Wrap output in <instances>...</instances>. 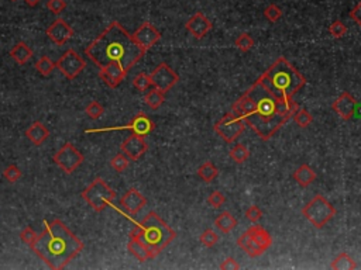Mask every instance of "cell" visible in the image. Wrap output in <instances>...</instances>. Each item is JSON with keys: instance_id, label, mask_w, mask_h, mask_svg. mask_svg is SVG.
Returning a JSON list of instances; mask_svg holds the SVG:
<instances>
[{"instance_id": "f1b7e54d", "label": "cell", "mask_w": 361, "mask_h": 270, "mask_svg": "<svg viewBox=\"0 0 361 270\" xmlns=\"http://www.w3.org/2000/svg\"><path fill=\"white\" fill-rule=\"evenodd\" d=\"M217 173H219V170H217V168H216L215 165L212 164L210 161H206V162L201 165L199 169H198V176L201 177L205 183L213 182L216 177H217Z\"/></svg>"}, {"instance_id": "74e56055", "label": "cell", "mask_w": 361, "mask_h": 270, "mask_svg": "<svg viewBox=\"0 0 361 270\" xmlns=\"http://www.w3.org/2000/svg\"><path fill=\"white\" fill-rule=\"evenodd\" d=\"M133 86L140 92H146L147 89L151 86V78H150V75L141 72L133 79Z\"/></svg>"}, {"instance_id": "8d00e7d4", "label": "cell", "mask_w": 361, "mask_h": 270, "mask_svg": "<svg viewBox=\"0 0 361 270\" xmlns=\"http://www.w3.org/2000/svg\"><path fill=\"white\" fill-rule=\"evenodd\" d=\"M128 164H130V159L121 152V153H117L116 157L112 158V161H110V166L113 168L116 172H123V170H126L127 168H128Z\"/></svg>"}, {"instance_id": "7a4b0ae2", "label": "cell", "mask_w": 361, "mask_h": 270, "mask_svg": "<svg viewBox=\"0 0 361 270\" xmlns=\"http://www.w3.org/2000/svg\"><path fill=\"white\" fill-rule=\"evenodd\" d=\"M44 225L30 248L50 269H63L83 251V242L61 220L44 221Z\"/></svg>"}, {"instance_id": "ac0fdd59", "label": "cell", "mask_w": 361, "mask_h": 270, "mask_svg": "<svg viewBox=\"0 0 361 270\" xmlns=\"http://www.w3.org/2000/svg\"><path fill=\"white\" fill-rule=\"evenodd\" d=\"M147 204V199L144 196L140 193L137 188H130L127 190L126 193L123 195V197L120 199V206L127 213L132 214V215H136L139 214L144 206Z\"/></svg>"}, {"instance_id": "7dc6e473", "label": "cell", "mask_w": 361, "mask_h": 270, "mask_svg": "<svg viewBox=\"0 0 361 270\" xmlns=\"http://www.w3.org/2000/svg\"><path fill=\"white\" fill-rule=\"evenodd\" d=\"M350 19L355 21V24H358V27L361 28V2L358 5H355V7L350 13Z\"/></svg>"}, {"instance_id": "c3c4849f", "label": "cell", "mask_w": 361, "mask_h": 270, "mask_svg": "<svg viewBox=\"0 0 361 270\" xmlns=\"http://www.w3.org/2000/svg\"><path fill=\"white\" fill-rule=\"evenodd\" d=\"M24 2L30 7H36V6H38L40 3H41V0H24Z\"/></svg>"}, {"instance_id": "8fae6325", "label": "cell", "mask_w": 361, "mask_h": 270, "mask_svg": "<svg viewBox=\"0 0 361 270\" xmlns=\"http://www.w3.org/2000/svg\"><path fill=\"white\" fill-rule=\"evenodd\" d=\"M155 128V124L152 123L150 117L144 113L136 114L134 117L127 126L123 127H112V128H101V130H86V134H97V132H106V131H117V130H130L133 134L137 135H147L150 134Z\"/></svg>"}, {"instance_id": "603a6c76", "label": "cell", "mask_w": 361, "mask_h": 270, "mask_svg": "<svg viewBox=\"0 0 361 270\" xmlns=\"http://www.w3.org/2000/svg\"><path fill=\"white\" fill-rule=\"evenodd\" d=\"M237 245L240 246L241 249L246 252L248 256H251V258L260 256V255H262L266 252L260 245H257L254 242L253 237L248 233H244L243 235H240V238L237 239Z\"/></svg>"}, {"instance_id": "e0dca14e", "label": "cell", "mask_w": 361, "mask_h": 270, "mask_svg": "<svg viewBox=\"0 0 361 270\" xmlns=\"http://www.w3.org/2000/svg\"><path fill=\"white\" fill-rule=\"evenodd\" d=\"M212 27H213L212 21L202 12L195 13L185 24V28L196 40H202L206 37V34L212 30Z\"/></svg>"}, {"instance_id": "ba28073f", "label": "cell", "mask_w": 361, "mask_h": 270, "mask_svg": "<svg viewBox=\"0 0 361 270\" xmlns=\"http://www.w3.org/2000/svg\"><path fill=\"white\" fill-rule=\"evenodd\" d=\"M57 68L68 81H74L75 78L82 73V70L86 68V62L74 48H68L63 52L61 58L58 59Z\"/></svg>"}, {"instance_id": "7402d4cb", "label": "cell", "mask_w": 361, "mask_h": 270, "mask_svg": "<svg viewBox=\"0 0 361 270\" xmlns=\"http://www.w3.org/2000/svg\"><path fill=\"white\" fill-rule=\"evenodd\" d=\"M254 110H255V101L247 92L243 94L232 107V113L237 117H240V119H244V117L254 113Z\"/></svg>"}, {"instance_id": "484cf974", "label": "cell", "mask_w": 361, "mask_h": 270, "mask_svg": "<svg viewBox=\"0 0 361 270\" xmlns=\"http://www.w3.org/2000/svg\"><path fill=\"white\" fill-rule=\"evenodd\" d=\"M247 233L253 237L254 242H255L257 245H260L264 251H267V249L271 246V244H273V238H271L270 233L267 231L264 226L254 225L248 229Z\"/></svg>"}, {"instance_id": "60d3db41", "label": "cell", "mask_w": 361, "mask_h": 270, "mask_svg": "<svg viewBox=\"0 0 361 270\" xmlns=\"http://www.w3.org/2000/svg\"><path fill=\"white\" fill-rule=\"evenodd\" d=\"M346 32H347V27L343 24L340 20H336L330 24L329 34L333 38H342Z\"/></svg>"}, {"instance_id": "d4e9b609", "label": "cell", "mask_w": 361, "mask_h": 270, "mask_svg": "<svg viewBox=\"0 0 361 270\" xmlns=\"http://www.w3.org/2000/svg\"><path fill=\"white\" fill-rule=\"evenodd\" d=\"M9 55L19 65H25L32 58V51L24 41H20L13 47L12 51L9 52Z\"/></svg>"}, {"instance_id": "f35d334b", "label": "cell", "mask_w": 361, "mask_h": 270, "mask_svg": "<svg viewBox=\"0 0 361 270\" xmlns=\"http://www.w3.org/2000/svg\"><path fill=\"white\" fill-rule=\"evenodd\" d=\"M3 176L9 183H16L21 177V170L16 165H9L6 169L3 170Z\"/></svg>"}, {"instance_id": "ffe728a7", "label": "cell", "mask_w": 361, "mask_h": 270, "mask_svg": "<svg viewBox=\"0 0 361 270\" xmlns=\"http://www.w3.org/2000/svg\"><path fill=\"white\" fill-rule=\"evenodd\" d=\"M127 249L140 262H147L150 259L155 258V255L143 244V241L132 233H130V239H128V244H127Z\"/></svg>"}, {"instance_id": "7bdbcfd3", "label": "cell", "mask_w": 361, "mask_h": 270, "mask_svg": "<svg viewBox=\"0 0 361 270\" xmlns=\"http://www.w3.org/2000/svg\"><path fill=\"white\" fill-rule=\"evenodd\" d=\"M36 238H37V234L34 233L31 226H25L24 229L20 233V239H21V242H24L25 245L31 246Z\"/></svg>"}, {"instance_id": "44dd1931", "label": "cell", "mask_w": 361, "mask_h": 270, "mask_svg": "<svg viewBox=\"0 0 361 270\" xmlns=\"http://www.w3.org/2000/svg\"><path fill=\"white\" fill-rule=\"evenodd\" d=\"M25 137H27V139L31 144L40 146V145H43L47 139L50 138V130L45 127L44 123L34 121L31 126L25 130Z\"/></svg>"}, {"instance_id": "2e32d148", "label": "cell", "mask_w": 361, "mask_h": 270, "mask_svg": "<svg viewBox=\"0 0 361 270\" xmlns=\"http://www.w3.org/2000/svg\"><path fill=\"white\" fill-rule=\"evenodd\" d=\"M97 75L103 82L108 85L109 88L116 89L126 79L127 72L123 69V66L119 62H112L102 66Z\"/></svg>"}, {"instance_id": "9c48e42d", "label": "cell", "mask_w": 361, "mask_h": 270, "mask_svg": "<svg viewBox=\"0 0 361 270\" xmlns=\"http://www.w3.org/2000/svg\"><path fill=\"white\" fill-rule=\"evenodd\" d=\"M246 123L244 120L237 117L233 113H227L220 121L215 124L216 134L226 142H233L244 132Z\"/></svg>"}, {"instance_id": "52a82bcc", "label": "cell", "mask_w": 361, "mask_h": 270, "mask_svg": "<svg viewBox=\"0 0 361 270\" xmlns=\"http://www.w3.org/2000/svg\"><path fill=\"white\" fill-rule=\"evenodd\" d=\"M81 197L88 203L95 211L101 213L105 208L110 206V203L114 200L116 193L113 188L109 187V184L101 177H96L93 182L81 193Z\"/></svg>"}, {"instance_id": "b9f144b4", "label": "cell", "mask_w": 361, "mask_h": 270, "mask_svg": "<svg viewBox=\"0 0 361 270\" xmlns=\"http://www.w3.org/2000/svg\"><path fill=\"white\" fill-rule=\"evenodd\" d=\"M65 7H67V2L65 0H48L47 2V9L52 14H55V16L61 14L65 10Z\"/></svg>"}, {"instance_id": "5b68a950", "label": "cell", "mask_w": 361, "mask_h": 270, "mask_svg": "<svg viewBox=\"0 0 361 270\" xmlns=\"http://www.w3.org/2000/svg\"><path fill=\"white\" fill-rule=\"evenodd\" d=\"M132 234L139 237L155 256L177 238V233L154 211L147 214L140 222V225L132 231Z\"/></svg>"}, {"instance_id": "4dcf8cb0", "label": "cell", "mask_w": 361, "mask_h": 270, "mask_svg": "<svg viewBox=\"0 0 361 270\" xmlns=\"http://www.w3.org/2000/svg\"><path fill=\"white\" fill-rule=\"evenodd\" d=\"M55 68H57L55 62H54L50 57H47V55L41 57L37 62H36V69H37L40 75L44 76V78L45 76H50L51 73H52V70L55 69Z\"/></svg>"}, {"instance_id": "5bb4252c", "label": "cell", "mask_w": 361, "mask_h": 270, "mask_svg": "<svg viewBox=\"0 0 361 270\" xmlns=\"http://www.w3.org/2000/svg\"><path fill=\"white\" fill-rule=\"evenodd\" d=\"M45 34L54 44L63 45L74 37V28L63 19H57L45 30Z\"/></svg>"}, {"instance_id": "bcb514c9", "label": "cell", "mask_w": 361, "mask_h": 270, "mask_svg": "<svg viewBox=\"0 0 361 270\" xmlns=\"http://www.w3.org/2000/svg\"><path fill=\"white\" fill-rule=\"evenodd\" d=\"M222 270H239L240 264L237 263V260L235 258H227L222 264H220Z\"/></svg>"}, {"instance_id": "9a60e30c", "label": "cell", "mask_w": 361, "mask_h": 270, "mask_svg": "<svg viewBox=\"0 0 361 270\" xmlns=\"http://www.w3.org/2000/svg\"><path fill=\"white\" fill-rule=\"evenodd\" d=\"M121 152L126 155L130 161H139L140 158L143 157L148 149L146 139L143 135H137V134H132L127 139H124V142L120 146Z\"/></svg>"}, {"instance_id": "d590c367", "label": "cell", "mask_w": 361, "mask_h": 270, "mask_svg": "<svg viewBox=\"0 0 361 270\" xmlns=\"http://www.w3.org/2000/svg\"><path fill=\"white\" fill-rule=\"evenodd\" d=\"M85 113H86V115H88L90 120H99L103 115V113H105V108H103V106H102L99 101H90L88 106H86V110H85Z\"/></svg>"}, {"instance_id": "cb8c5ba5", "label": "cell", "mask_w": 361, "mask_h": 270, "mask_svg": "<svg viewBox=\"0 0 361 270\" xmlns=\"http://www.w3.org/2000/svg\"><path fill=\"white\" fill-rule=\"evenodd\" d=\"M293 179L301 187H308L309 184L316 180V173L309 165H301L293 173Z\"/></svg>"}, {"instance_id": "83f0119b", "label": "cell", "mask_w": 361, "mask_h": 270, "mask_svg": "<svg viewBox=\"0 0 361 270\" xmlns=\"http://www.w3.org/2000/svg\"><path fill=\"white\" fill-rule=\"evenodd\" d=\"M164 100H165L164 92H161V90H158V89L155 88H152L151 90L146 94V97H144L146 104L150 107L151 110H158L159 107L162 106Z\"/></svg>"}, {"instance_id": "d6a6232c", "label": "cell", "mask_w": 361, "mask_h": 270, "mask_svg": "<svg viewBox=\"0 0 361 270\" xmlns=\"http://www.w3.org/2000/svg\"><path fill=\"white\" fill-rule=\"evenodd\" d=\"M235 45L243 52H248L254 47V40L247 32H241L240 35L235 40Z\"/></svg>"}, {"instance_id": "8992f818", "label": "cell", "mask_w": 361, "mask_h": 270, "mask_svg": "<svg viewBox=\"0 0 361 270\" xmlns=\"http://www.w3.org/2000/svg\"><path fill=\"white\" fill-rule=\"evenodd\" d=\"M302 215L315 228L320 229L336 215V208L323 196L317 195L302 208Z\"/></svg>"}, {"instance_id": "ee69618b", "label": "cell", "mask_w": 361, "mask_h": 270, "mask_svg": "<svg viewBox=\"0 0 361 270\" xmlns=\"http://www.w3.org/2000/svg\"><path fill=\"white\" fill-rule=\"evenodd\" d=\"M208 203H209L213 208H220L223 204L226 203V196L216 190V191H213V193L208 197Z\"/></svg>"}, {"instance_id": "6da1fadb", "label": "cell", "mask_w": 361, "mask_h": 270, "mask_svg": "<svg viewBox=\"0 0 361 270\" xmlns=\"http://www.w3.org/2000/svg\"><path fill=\"white\" fill-rule=\"evenodd\" d=\"M144 54L146 51L137 45L133 35L119 21H112L85 48V55L96 66L102 68L108 63L119 62L127 73Z\"/></svg>"}, {"instance_id": "30bf717a", "label": "cell", "mask_w": 361, "mask_h": 270, "mask_svg": "<svg viewBox=\"0 0 361 270\" xmlns=\"http://www.w3.org/2000/svg\"><path fill=\"white\" fill-rule=\"evenodd\" d=\"M52 159H54L55 165L59 166L67 175L74 173L85 162V157L71 142L63 144L62 148L54 155Z\"/></svg>"}, {"instance_id": "e575fe53", "label": "cell", "mask_w": 361, "mask_h": 270, "mask_svg": "<svg viewBox=\"0 0 361 270\" xmlns=\"http://www.w3.org/2000/svg\"><path fill=\"white\" fill-rule=\"evenodd\" d=\"M199 241H201V244L206 246V248H213V246L219 242V235H217L212 228H208V229H205L202 235L199 237Z\"/></svg>"}, {"instance_id": "f6af8a7d", "label": "cell", "mask_w": 361, "mask_h": 270, "mask_svg": "<svg viewBox=\"0 0 361 270\" xmlns=\"http://www.w3.org/2000/svg\"><path fill=\"white\" fill-rule=\"evenodd\" d=\"M246 217H247L248 221L251 222H258V221L262 218V211L258 206H250V207L246 210Z\"/></svg>"}, {"instance_id": "836d02e7", "label": "cell", "mask_w": 361, "mask_h": 270, "mask_svg": "<svg viewBox=\"0 0 361 270\" xmlns=\"http://www.w3.org/2000/svg\"><path fill=\"white\" fill-rule=\"evenodd\" d=\"M312 115L308 110L305 108H298L295 113H293V121L298 124L301 128H306L308 126H311L312 123Z\"/></svg>"}, {"instance_id": "f546056e", "label": "cell", "mask_w": 361, "mask_h": 270, "mask_svg": "<svg viewBox=\"0 0 361 270\" xmlns=\"http://www.w3.org/2000/svg\"><path fill=\"white\" fill-rule=\"evenodd\" d=\"M330 267L336 270H354L357 269V264H355L354 260L350 258L346 252H343V253H340V255L332 262Z\"/></svg>"}, {"instance_id": "681fc988", "label": "cell", "mask_w": 361, "mask_h": 270, "mask_svg": "<svg viewBox=\"0 0 361 270\" xmlns=\"http://www.w3.org/2000/svg\"><path fill=\"white\" fill-rule=\"evenodd\" d=\"M13 2H16V0H13Z\"/></svg>"}, {"instance_id": "d6986e66", "label": "cell", "mask_w": 361, "mask_h": 270, "mask_svg": "<svg viewBox=\"0 0 361 270\" xmlns=\"http://www.w3.org/2000/svg\"><path fill=\"white\" fill-rule=\"evenodd\" d=\"M333 110L339 114V117L343 120L353 119V115L355 114L357 110V101L349 93V92H343L339 97H337L335 103H333Z\"/></svg>"}, {"instance_id": "4fadbf2b", "label": "cell", "mask_w": 361, "mask_h": 270, "mask_svg": "<svg viewBox=\"0 0 361 270\" xmlns=\"http://www.w3.org/2000/svg\"><path fill=\"white\" fill-rule=\"evenodd\" d=\"M132 35H133V40L137 43V45L141 47L144 51H148L161 40V32L148 21L140 25Z\"/></svg>"}, {"instance_id": "3957f363", "label": "cell", "mask_w": 361, "mask_h": 270, "mask_svg": "<svg viewBox=\"0 0 361 270\" xmlns=\"http://www.w3.org/2000/svg\"><path fill=\"white\" fill-rule=\"evenodd\" d=\"M247 93L255 101V110L243 120L261 139L268 141L291 117L277 111L278 99L271 92H268L258 81L248 89Z\"/></svg>"}, {"instance_id": "4316f807", "label": "cell", "mask_w": 361, "mask_h": 270, "mask_svg": "<svg viewBox=\"0 0 361 270\" xmlns=\"http://www.w3.org/2000/svg\"><path fill=\"white\" fill-rule=\"evenodd\" d=\"M215 226L223 234L232 233L237 226V220H236L235 215H232V213L228 211H223L220 213L215 220Z\"/></svg>"}, {"instance_id": "277c9868", "label": "cell", "mask_w": 361, "mask_h": 270, "mask_svg": "<svg viewBox=\"0 0 361 270\" xmlns=\"http://www.w3.org/2000/svg\"><path fill=\"white\" fill-rule=\"evenodd\" d=\"M258 82L277 99H292L306 81L285 58L281 57L258 78Z\"/></svg>"}, {"instance_id": "1f68e13d", "label": "cell", "mask_w": 361, "mask_h": 270, "mask_svg": "<svg viewBox=\"0 0 361 270\" xmlns=\"http://www.w3.org/2000/svg\"><path fill=\"white\" fill-rule=\"evenodd\" d=\"M228 157L232 158L236 164H243V162H246L248 158H250V151H248V148L246 146V145L237 144L236 146L232 148V151H230V153H228Z\"/></svg>"}, {"instance_id": "7c38bea8", "label": "cell", "mask_w": 361, "mask_h": 270, "mask_svg": "<svg viewBox=\"0 0 361 270\" xmlns=\"http://www.w3.org/2000/svg\"><path fill=\"white\" fill-rule=\"evenodd\" d=\"M150 78H151L152 88L158 89V90L164 92V93L170 92L177 85L178 81H179V76L165 62L159 63L158 66L152 70Z\"/></svg>"}, {"instance_id": "ab89813d", "label": "cell", "mask_w": 361, "mask_h": 270, "mask_svg": "<svg viewBox=\"0 0 361 270\" xmlns=\"http://www.w3.org/2000/svg\"><path fill=\"white\" fill-rule=\"evenodd\" d=\"M264 17H266L267 20H270L271 23H275V21H278V20L282 17V10H281V7H278L277 5H274L273 3V5L266 7Z\"/></svg>"}]
</instances>
